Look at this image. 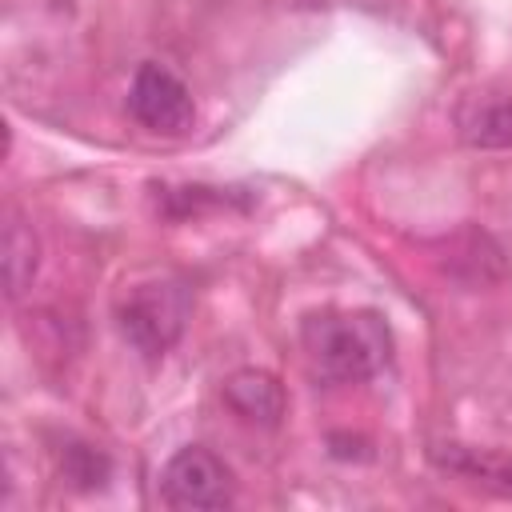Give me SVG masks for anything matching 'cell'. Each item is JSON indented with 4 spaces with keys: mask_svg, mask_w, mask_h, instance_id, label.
<instances>
[{
    "mask_svg": "<svg viewBox=\"0 0 512 512\" xmlns=\"http://www.w3.org/2000/svg\"><path fill=\"white\" fill-rule=\"evenodd\" d=\"M428 460L440 472H452V476L480 484L496 496H512V456H504V452L472 448V444H432Z\"/></svg>",
    "mask_w": 512,
    "mask_h": 512,
    "instance_id": "cell-6",
    "label": "cell"
},
{
    "mask_svg": "<svg viewBox=\"0 0 512 512\" xmlns=\"http://www.w3.org/2000/svg\"><path fill=\"white\" fill-rule=\"evenodd\" d=\"M36 264H40V248H36L32 228L20 224V220H8V228H4V284H8V296H20L32 284Z\"/></svg>",
    "mask_w": 512,
    "mask_h": 512,
    "instance_id": "cell-8",
    "label": "cell"
},
{
    "mask_svg": "<svg viewBox=\"0 0 512 512\" xmlns=\"http://www.w3.org/2000/svg\"><path fill=\"white\" fill-rule=\"evenodd\" d=\"M160 500L168 508H228L236 500V480L216 452L188 444L160 468Z\"/></svg>",
    "mask_w": 512,
    "mask_h": 512,
    "instance_id": "cell-3",
    "label": "cell"
},
{
    "mask_svg": "<svg viewBox=\"0 0 512 512\" xmlns=\"http://www.w3.org/2000/svg\"><path fill=\"white\" fill-rule=\"evenodd\" d=\"M460 132L472 148H512V96L484 100L460 120Z\"/></svg>",
    "mask_w": 512,
    "mask_h": 512,
    "instance_id": "cell-7",
    "label": "cell"
},
{
    "mask_svg": "<svg viewBox=\"0 0 512 512\" xmlns=\"http://www.w3.org/2000/svg\"><path fill=\"white\" fill-rule=\"evenodd\" d=\"M128 112L140 128L156 136H184L196 124V100L188 84L164 64H140L128 84Z\"/></svg>",
    "mask_w": 512,
    "mask_h": 512,
    "instance_id": "cell-4",
    "label": "cell"
},
{
    "mask_svg": "<svg viewBox=\"0 0 512 512\" xmlns=\"http://www.w3.org/2000/svg\"><path fill=\"white\" fill-rule=\"evenodd\" d=\"M60 472H64L76 488H96V484L108 476V456L96 452V448H88V444H72V448H64Z\"/></svg>",
    "mask_w": 512,
    "mask_h": 512,
    "instance_id": "cell-9",
    "label": "cell"
},
{
    "mask_svg": "<svg viewBox=\"0 0 512 512\" xmlns=\"http://www.w3.org/2000/svg\"><path fill=\"white\" fill-rule=\"evenodd\" d=\"M224 404L248 420V424H260V428H276L288 412V396L280 388V380L272 372H260V368H240L224 380Z\"/></svg>",
    "mask_w": 512,
    "mask_h": 512,
    "instance_id": "cell-5",
    "label": "cell"
},
{
    "mask_svg": "<svg viewBox=\"0 0 512 512\" xmlns=\"http://www.w3.org/2000/svg\"><path fill=\"white\" fill-rule=\"evenodd\" d=\"M308 364L328 384L372 380L392 352L388 324L376 312H320L300 328Z\"/></svg>",
    "mask_w": 512,
    "mask_h": 512,
    "instance_id": "cell-1",
    "label": "cell"
},
{
    "mask_svg": "<svg viewBox=\"0 0 512 512\" xmlns=\"http://www.w3.org/2000/svg\"><path fill=\"white\" fill-rule=\"evenodd\" d=\"M188 312H192V296L180 280H144L132 284L116 304V324L136 352L160 356L180 340Z\"/></svg>",
    "mask_w": 512,
    "mask_h": 512,
    "instance_id": "cell-2",
    "label": "cell"
}]
</instances>
